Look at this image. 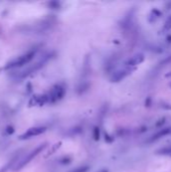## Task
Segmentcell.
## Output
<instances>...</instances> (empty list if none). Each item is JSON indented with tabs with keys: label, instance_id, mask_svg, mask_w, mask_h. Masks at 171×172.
I'll return each instance as SVG.
<instances>
[{
	"label": "cell",
	"instance_id": "6da1fadb",
	"mask_svg": "<svg viewBox=\"0 0 171 172\" xmlns=\"http://www.w3.org/2000/svg\"><path fill=\"white\" fill-rule=\"evenodd\" d=\"M35 55V50H31L29 52L25 53L23 55H20L17 58H15L14 60H12L11 62H9L8 66L6 67V69H10V68H16V67H21L24 66V64H28L30 60H32V58Z\"/></svg>",
	"mask_w": 171,
	"mask_h": 172
},
{
	"label": "cell",
	"instance_id": "7a4b0ae2",
	"mask_svg": "<svg viewBox=\"0 0 171 172\" xmlns=\"http://www.w3.org/2000/svg\"><path fill=\"white\" fill-rule=\"evenodd\" d=\"M145 60V55L143 53H136L130 56L127 60L125 62V67L130 69H135L137 66L142 64Z\"/></svg>",
	"mask_w": 171,
	"mask_h": 172
},
{
	"label": "cell",
	"instance_id": "3957f363",
	"mask_svg": "<svg viewBox=\"0 0 171 172\" xmlns=\"http://www.w3.org/2000/svg\"><path fill=\"white\" fill-rule=\"evenodd\" d=\"M134 70L135 69H130V68L125 67V68L122 69V70L117 71V72H115L112 75V78H111L112 82H120V81H122L123 79H125L127 76H129V75L131 74V72Z\"/></svg>",
	"mask_w": 171,
	"mask_h": 172
},
{
	"label": "cell",
	"instance_id": "277c9868",
	"mask_svg": "<svg viewBox=\"0 0 171 172\" xmlns=\"http://www.w3.org/2000/svg\"><path fill=\"white\" fill-rule=\"evenodd\" d=\"M46 147V144H42V145H40L39 147H37V148H35L34 150H33L32 152H30V153L28 154V155L26 156V157L24 158V159L22 160V161H20L18 163V165L16 166V169H19L20 167H23V166L25 165V164H27L28 163L29 161H30L31 159H33V158L35 157V156L37 155V154L39 153L40 151H42L44 150V148Z\"/></svg>",
	"mask_w": 171,
	"mask_h": 172
},
{
	"label": "cell",
	"instance_id": "5b68a950",
	"mask_svg": "<svg viewBox=\"0 0 171 172\" xmlns=\"http://www.w3.org/2000/svg\"><path fill=\"white\" fill-rule=\"evenodd\" d=\"M46 127H34V128H30L28 129L22 136H20L21 139H27V138H31L34 137V136L40 135L44 132H46Z\"/></svg>",
	"mask_w": 171,
	"mask_h": 172
},
{
	"label": "cell",
	"instance_id": "8992f818",
	"mask_svg": "<svg viewBox=\"0 0 171 172\" xmlns=\"http://www.w3.org/2000/svg\"><path fill=\"white\" fill-rule=\"evenodd\" d=\"M169 134H171V128H164V129H162L161 131L157 132V133L152 137V140L160 139L161 137H164V136L169 135Z\"/></svg>",
	"mask_w": 171,
	"mask_h": 172
},
{
	"label": "cell",
	"instance_id": "52a82bcc",
	"mask_svg": "<svg viewBox=\"0 0 171 172\" xmlns=\"http://www.w3.org/2000/svg\"><path fill=\"white\" fill-rule=\"evenodd\" d=\"M170 28H171V17H168L167 20L165 21V24H164V26H163V30L168 31V30H170Z\"/></svg>",
	"mask_w": 171,
	"mask_h": 172
},
{
	"label": "cell",
	"instance_id": "ba28073f",
	"mask_svg": "<svg viewBox=\"0 0 171 172\" xmlns=\"http://www.w3.org/2000/svg\"><path fill=\"white\" fill-rule=\"evenodd\" d=\"M96 172H109V171H108L107 169H101V170H98V171H96Z\"/></svg>",
	"mask_w": 171,
	"mask_h": 172
}]
</instances>
